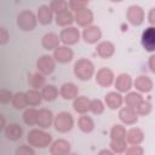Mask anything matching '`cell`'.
<instances>
[{"mask_svg": "<svg viewBox=\"0 0 155 155\" xmlns=\"http://www.w3.org/2000/svg\"><path fill=\"white\" fill-rule=\"evenodd\" d=\"M27 142L35 149H46L53 142V137L44 128H31L27 133Z\"/></svg>", "mask_w": 155, "mask_h": 155, "instance_id": "obj_1", "label": "cell"}, {"mask_svg": "<svg viewBox=\"0 0 155 155\" xmlns=\"http://www.w3.org/2000/svg\"><path fill=\"white\" fill-rule=\"evenodd\" d=\"M73 73L76 79L81 81H88L94 76L96 67L88 58H79L73 65Z\"/></svg>", "mask_w": 155, "mask_h": 155, "instance_id": "obj_2", "label": "cell"}, {"mask_svg": "<svg viewBox=\"0 0 155 155\" xmlns=\"http://www.w3.org/2000/svg\"><path fill=\"white\" fill-rule=\"evenodd\" d=\"M38 17L36 13H34L30 10H23L21 11L16 17V24L22 31H31L36 28L38 24Z\"/></svg>", "mask_w": 155, "mask_h": 155, "instance_id": "obj_3", "label": "cell"}, {"mask_svg": "<svg viewBox=\"0 0 155 155\" xmlns=\"http://www.w3.org/2000/svg\"><path fill=\"white\" fill-rule=\"evenodd\" d=\"M75 120L73 115L68 111H61L57 115H54L53 127L59 133H68L74 128Z\"/></svg>", "mask_w": 155, "mask_h": 155, "instance_id": "obj_4", "label": "cell"}, {"mask_svg": "<svg viewBox=\"0 0 155 155\" xmlns=\"http://www.w3.org/2000/svg\"><path fill=\"white\" fill-rule=\"evenodd\" d=\"M126 19L133 27H139L145 21L144 8L139 5H130L126 10Z\"/></svg>", "mask_w": 155, "mask_h": 155, "instance_id": "obj_5", "label": "cell"}, {"mask_svg": "<svg viewBox=\"0 0 155 155\" xmlns=\"http://www.w3.org/2000/svg\"><path fill=\"white\" fill-rule=\"evenodd\" d=\"M56 59L53 57V54H41L38 59H36V70L40 71L44 75H51L54 69H56Z\"/></svg>", "mask_w": 155, "mask_h": 155, "instance_id": "obj_6", "label": "cell"}, {"mask_svg": "<svg viewBox=\"0 0 155 155\" xmlns=\"http://www.w3.org/2000/svg\"><path fill=\"white\" fill-rule=\"evenodd\" d=\"M59 39L63 45L73 46L76 45L81 39V33L76 27H65L59 31Z\"/></svg>", "mask_w": 155, "mask_h": 155, "instance_id": "obj_7", "label": "cell"}, {"mask_svg": "<svg viewBox=\"0 0 155 155\" xmlns=\"http://www.w3.org/2000/svg\"><path fill=\"white\" fill-rule=\"evenodd\" d=\"M94 80H96V84L99 85L101 87H110L111 85H114L115 74L110 68L102 67L96 71Z\"/></svg>", "mask_w": 155, "mask_h": 155, "instance_id": "obj_8", "label": "cell"}, {"mask_svg": "<svg viewBox=\"0 0 155 155\" xmlns=\"http://www.w3.org/2000/svg\"><path fill=\"white\" fill-rule=\"evenodd\" d=\"M117 116H119V120L121 121V124H124L126 126H133V125H136L138 122V119H139V115H138L137 110L133 109V108H130L127 105L121 107L119 109Z\"/></svg>", "mask_w": 155, "mask_h": 155, "instance_id": "obj_9", "label": "cell"}, {"mask_svg": "<svg viewBox=\"0 0 155 155\" xmlns=\"http://www.w3.org/2000/svg\"><path fill=\"white\" fill-rule=\"evenodd\" d=\"M81 39L88 45H97L102 39V30L98 25H88L84 28L81 33Z\"/></svg>", "mask_w": 155, "mask_h": 155, "instance_id": "obj_10", "label": "cell"}, {"mask_svg": "<svg viewBox=\"0 0 155 155\" xmlns=\"http://www.w3.org/2000/svg\"><path fill=\"white\" fill-rule=\"evenodd\" d=\"M140 44L147 52H155V27L149 25L145 28L140 35Z\"/></svg>", "mask_w": 155, "mask_h": 155, "instance_id": "obj_11", "label": "cell"}, {"mask_svg": "<svg viewBox=\"0 0 155 155\" xmlns=\"http://www.w3.org/2000/svg\"><path fill=\"white\" fill-rule=\"evenodd\" d=\"M53 57L57 63L59 64H68L73 61L74 58V51L70 48L68 45H59L54 51H53Z\"/></svg>", "mask_w": 155, "mask_h": 155, "instance_id": "obj_12", "label": "cell"}, {"mask_svg": "<svg viewBox=\"0 0 155 155\" xmlns=\"http://www.w3.org/2000/svg\"><path fill=\"white\" fill-rule=\"evenodd\" d=\"M114 87L120 93H127L133 87L132 76L130 74H127V73H121V74L116 75L115 76V81H114Z\"/></svg>", "mask_w": 155, "mask_h": 155, "instance_id": "obj_13", "label": "cell"}, {"mask_svg": "<svg viewBox=\"0 0 155 155\" xmlns=\"http://www.w3.org/2000/svg\"><path fill=\"white\" fill-rule=\"evenodd\" d=\"M104 103L110 110H119L124 104V96L119 91H110L104 96Z\"/></svg>", "mask_w": 155, "mask_h": 155, "instance_id": "obj_14", "label": "cell"}, {"mask_svg": "<svg viewBox=\"0 0 155 155\" xmlns=\"http://www.w3.org/2000/svg\"><path fill=\"white\" fill-rule=\"evenodd\" d=\"M115 45L109 40L99 41L96 45V53L102 59H109L115 54Z\"/></svg>", "mask_w": 155, "mask_h": 155, "instance_id": "obj_15", "label": "cell"}, {"mask_svg": "<svg viewBox=\"0 0 155 155\" xmlns=\"http://www.w3.org/2000/svg\"><path fill=\"white\" fill-rule=\"evenodd\" d=\"M75 15V23L81 27V28H86L88 25H92L93 24V21H94V15L93 12L88 8V7H85L78 12L74 13Z\"/></svg>", "mask_w": 155, "mask_h": 155, "instance_id": "obj_16", "label": "cell"}, {"mask_svg": "<svg viewBox=\"0 0 155 155\" xmlns=\"http://www.w3.org/2000/svg\"><path fill=\"white\" fill-rule=\"evenodd\" d=\"M71 151V145L67 139L58 138L52 142L50 145V154L51 155H68Z\"/></svg>", "mask_w": 155, "mask_h": 155, "instance_id": "obj_17", "label": "cell"}, {"mask_svg": "<svg viewBox=\"0 0 155 155\" xmlns=\"http://www.w3.org/2000/svg\"><path fill=\"white\" fill-rule=\"evenodd\" d=\"M133 87L140 93H149L154 88V81L148 75H139L133 80Z\"/></svg>", "mask_w": 155, "mask_h": 155, "instance_id": "obj_18", "label": "cell"}, {"mask_svg": "<svg viewBox=\"0 0 155 155\" xmlns=\"http://www.w3.org/2000/svg\"><path fill=\"white\" fill-rule=\"evenodd\" d=\"M53 121H54V115L50 109L42 108L39 109V115H38V122L36 126L44 130H48L51 126H53Z\"/></svg>", "mask_w": 155, "mask_h": 155, "instance_id": "obj_19", "label": "cell"}, {"mask_svg": "<svg viewBox=\"0 0 155 155\" xmlns=\"http://www.w3.org/2000/svg\"><path fill=\"white\" fill-rule=\"evenodd\" d=\"M2 131H4V134H5L6 139H8L11 142H16V140L21 139L22 136H23V128L17 122H10V124H7L6 127Z\"/></svg>", "mask_w": 155, "mask_h": 155, "instance_id": "obj_20", "label": "cell"}, {"mask_svg": "<svg viewBox=\"0 0 155 155\" xmlns=\"http://www.w3.org/2000/svg\"><path fill=\"white\" fill-rule=\"evenodd\" d=\"M61 44L62 42L59 39V34L56 33H46L41 38V46L46 51H54Z\"/></svg>", "mask_w": 155, "mask_h": 155, "instance_id": "obj_21", "label": "cell"}, {"mask_svg": "<svg viewBox=\"0 0 155 155\" xmlns=\"http://www.w3.org/2000/svg\"><path fill=\"white\" fill-rule=\"evenodd\" d=\"M59 96L65 101H73L79 96V87L74 82H64L59 87Z\"/></svg>", "mask_w": 155, "mask_h": 155, "instance_id": "obj_22", "label": "cell"}, {"mask_svg": "<svg viewBox=\"0 0 155 155\" xmlns=\"http://www.w3.org/2000/svg\"><path fill=\"white\" fill-rule=\"evenodd\" d=\"M145 134L139 127H131L126 131V140L128 145H139L143 143Z\"/></svg>", "mask_w": 155, "mask_h": 155, "instance_id": "obj_23", "label": "cell"}, {"mask_svg": "<svg viewBox=\"0 0 155 155\" xmlns=\"http://www.w3.org/2000/svg\"><path fill=\"white\" fill-rule=\"evenodd\" d=\"M36 17H38V22L42 25L51 24L52 21H54V13L52 12L48 5H41L36 11Z\"/></svg>", "mask_w": 155, "mask_h": 155, "instance_id": "obj_24", "label": "cell"}, {"mask_svg": "<svg viewBox=\"0 0 155 155\" xmlns=\"http://www.w3.org/2000/svg\"><path fill=\"white\" fill-rule=\"evenodd\" d=\"M54 22L58 27H62V28L70 27V25H73V23H75V15L73 11L65 10L63 12L54 15Z\"/></svg>", "mask_w": 155, "mask_h": 155, "instance_id": "obj_25", "label": "cell"}, {"mask_svg": "<svg viewBox=\"0 0 155 155\" xmlns=\"http://www.w3.org/2000/svg\"><path fill=\"white\" fill-rule=\"evenodd\" d=\"M90 104L91 99L86 96H78L75 99H73V109L78 114H88L90 113Z\"/></svg>", "mask_w": 155, "mask_h": 155, "instance_id": "obj_26", "label": "cell"}, {"mask_svg": "<svg viewBox=\"0 0 155 155\" xmlns=\"http://www.w3.org/2000/svg\"><path fill=\"white\" fill-rule=\"evenodd\" d=\"M96 127L94 120L88 115V114H81L78 119V128L82 132V133H91L93 132Z\"/></svg>", "mask_w": 155, "mask_h": 155, "instance_id": "obj_27", "label": "cell"}, {"mask_svg": "<svg viewBox=\"0 0 155 155\" xmlns=\"http://www.w3.org/2000/svg\"><path fill=\"white\" fill-rule=\"evenodd\" d=\"M143 96L140 92L138 91H128L126 93V96H124V103L125 105L130 107V108H133V109H137V107L140 104V102L143 101Z\"/></svg>", "mask_w": 155, "mask_h": 155, "instance_id": "obj_28", "label": "cell"}, {"mask_svg": "<svg viewBox=\"0 0 155 155\" xmlns=\"http://www.w3.org/2000/svg\"><path fill=\"white\" fill-rule=\"evenodd\" d=\"M28 84L30 86V88H35V90H41L45 85H46V75L41 74L40 71H35L33 74H29L28 76Z\"/></svg>", "mask_w": 155, "mask_h": 155, "instance_id": "obj_29", "label": "cell"}, {"mask_svg": "<svg viewBox=\"0 0 155 155\" xmlns=\"http://www.w3.org/2000/svg\"><path fill=\"white\" fill-rule=\"evenodd\" d=\"M39 110L34 107H28L22 113V120L27 126H36Z\"/></svg>", "mask_w": 155, "mask_h": 155, "instance_id": "obj_30", "label": "cell"}, {"mask_svg": "<svg viewBox=\"0 0 155 155\" xmlns=\"http://www.w3.org/2000/svg\"><path fill=\"white\" fill-rule=\"evenodd\" d=\"M41 94L45 102H53L59 96V88L52 84H46L41 88Z\"/></svg>", "mask_w": 155, "mask_h": 155, "instance_id": "obj_31", "label": "cell"}, {"mask_svg": "<svg viewBox=\"0 0 155 155\" xmlns=\"http://www.w3.org/2000/svg\"><path fill=\"white\" fill-rule=\"evenodd\" d=\"M11 105L16 110H24L25 108H28L29 105H28V99H27L25 92H16V93H13V97H12V101H11Z\"/></svg>", "mask_w": 155, "mask_h": 155, "instance_id": "obj_32", "label": "cell"}, {"mask_svg": "<svg viewBox=\"0 0 155 155\" xmlns=\"http://www.w3.org/2000/svg\"><path fill=\"white\" fill-rule=\"evenodd\" d=\"M25 94H27V99H28V105L29 107H38L44 101L42 94H41V90L29 88L28 91H25Z\"/></svg>", "mask_w": 155, "mask_h": 155, "instance_id": "obj_33", "label": "cell"}, {"mask_svg": "<svg viewBox=\"0 0 155 155\" xmlns=\"http://www.w3.org/2000/svg\"><path fill=\"white\" fill-rule=\"evenodd\" d=\"M126 127L124 124H116L113 125L109 132L110 139H126Z\"/></svg>", "mask_w": 155, "mask_h": 155, "instance_id": "obj_34", "label": "cell"}, {"mask_svg": "<svg viewBox=\"0 0 155 155\" xmlns=\"http://www.w3.org/2000/svg\"><path fill=\"white\" fill-rule=\"evenodd\" d=\"M128 143L126 139H110L109 148L114 151V154H125Z\"/></svg>", "mask_w": 155, "mask_h": 155, "instance_id": "obj_35", "label": "cell"}, {"mask_svg": "<svg viewBox=\"0 0 155 155\" xmlns=\"http://www.w3.org/2000/svg\"><path fill=\"white\" fill-rule=\"evenodd\" d=\"M105 103L104 101L102 99H98V98H94V99H91V104H90V113H92L93 115H101L104 113L105 110Z\"/></svg>", "mask_w": 155, "mask_h": 155, "instance_id": "obj_36", "label": "cell"}, {"mask_svg": "<svg viewBox=\"0 0 155 155\" xmlns=\"http://www.w3.org/2000/svg\"><path fill=\"white\" fill-rule=\"evenodd\" d=\"M50 8L52 10V12L54 15L59 13V12H63L65 10H69V4L67 0H51L50 2Z\"/></svg>", "mask_w": 155, "mask_h": 155, "instance_id": "obj_37", "label": "cell"}, {"mask_svg": "<svg viewBox=\"0 0 155 155\" xmlns=\"http://www.w3.org/2000/svg\"><path fill=\"white\" fill-rule=\"evenodd\" d=\"M137 113H138V115L139 116H147V115H149L150 113H151V110H153V105H151V103L149 102V101H142L140 102V104L137 107Z\"/></svg>", "mask_w": 155, "mask_h": 155, "instance_id": "obj_38", "label": "cell"}, {"mask_svg": "<svg viewBox=\"0 0 155 155\" xmlns=\"http://www.w3.org/2000/svg\"><path fill=\"white\" fill-rule=\"evenodd\" d=\"M16 155H34L35 154V148L31 147L29 143L28 144H21L16 150H15Z\"/></svg>", "mask_w": 155, "mask_h": 155, "instance_id": "obj_39", "label": "cell"}, {"mask_svg": "<svg viewBox=\"0 0 155 155\" xmlns=\"http://www.w3.org/2000/svg\"><path fill=\"white\" fill-rule=\"evenodd\" d=\"M68 4H69V10L73 11L74 13L87 7V4L85 0H68Z\"/></svg>", "mask_w": 155, "mask_h": 155, "instance_id": "obj_40", "label": "cell"}, {"mask_svg": "<svg viewBox=\"0 0 155 155\" xmlns=\"http://www.w3.org/2000/svg\"><path fill=\"white\" fill-rule=\"evenodd\" d=\"M12 97H13L12 91H10V90H7V88H1V90H0V102H1V104L11 103Z\"/></svg>", "mask_w": 155, "mask_h": 155, "instance_id": "obj_41", "label": "cell"}, {"mask_svg": "<svg viewBox=\"0 0 155 155\" xmlns=\"http://www.w3.org/2000/svg\"><path fill=\"white\" fill-rule=\"evenodd\" d=\"M145 153L144 148L139 144V145H128L125 154L126 155H143Z\"/></svg>", "mask_w": 155, "mask_h": 155, "instance_id": "obj_42", "label": "cell"}, {"mask_svg": "<svg viewBox=\"0 0 155 155\" xmlns=\"http://www.w3.org/2000/svg\"><path fill=\"white\" fill-rule=\"evenodd\" d=\"M10 40V33L5 27H0V45L4 46Z\"/></svg>", "mask_w": 155, "mask_h": 155, "instance_id": "obj_43", "label": "cell"}, {"mask_svg": "<svg viewBox=\"0 0 155 155\" xmlns=\"http://www.w3.org/2000/svg\"><path fill=\"white\" fill-rule=\"evenodd\" d=\"M147 21L150 25H154L155 27V7H151L149 11H148V15H147Z\"/></svg>", "mask_w": 155, "mask_h": 155, "instance_id": "obj_44", "label": "cell"}, {"mask_svg": "<svg viewBox=\"0 0 155 155\" xmlns=\"http://www.w3.org/2000/svg\"><path fill=\"white\" fill-rule=\"evenodd\" d=\"M148 68H149V70L151 73L155 74V52L151 53L149 56V58H148Z\"/></svg>", "mask_w": 155, "mask_h": 155, "instance_id": "obj_45", "label": "cell"}, {"mask_svg": "<svg viewBox=\"0 0 155 155\" xmlns=\"http://www.w3.org/2000/svg\"><path fill=\"white\" fill-rule=\"evenodd\" d=\"M98 154L99 155H114V151L109 148V149H102V150H99Z\"/></svg>", "mask_w": 155, "mask_h": 155, "instance_id": "obj_46", "label": "cell"}, {"mask_svg": "<svg viewBox=\"0 0 155 155\" xmlns=\"http://www.w3.org/2000/svg\"><path fill=\"white\" fill-rule=\"evenodd\" d=\"M0 117H1V128L4 130V128L6 127V121H5V116H4L2 114H1V115H0Z\"/></svg>", "mask_w": 155, "mask_h": 155, "instance_id": "obj_47", "label": "cell"}, {"mask_svg": "<svg viewBox=\"0 0 155 155\" xmlns=\"http://www.w3.org/2000/svg\"><path fill=\"white\" fill-rule=\"evenodd\" d=\"M108 1H110V2H113V4H119V2H122L124 0H108Z\"/></svg>", "mask_w": 155, "mask_h": 155, "instance_id": "obj_48", "label": "cell"}, {"mask_svg": "<svg viewBox=\"0 0 155 155\" xmlns=\"http://www.w3.org/2000/svg\"><path fill=\"white\" fill-rule=\"evenodd\" d=\"M85 1H86V2H88V1H91V0H85Z\"/></svg>", "mask_w": 155, "mask_h": 155, "instance_id": "obj_49", "label": "cell"}]
</instances>
